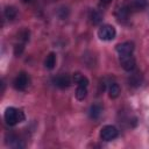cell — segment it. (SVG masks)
Masks as SVG:
<instances>
[{"mask_svg":"<svg viewBox=\"0 0 149 149\" xmlns=\"http://www.w3.org/2000/svg\"><path fill=\"white\" fill-rule=\"evenodd\" d=\"M101 112H102V107L99 104H94L90 107V116L92 119H98L101 115Z\"/></svg>","mask_w":149,"mask_h":149,"instance_id":"7c38bea8","label":"cell"},{"mask_svg":"<svg viewBox=\"0 0 149 149\" xmlns=\"http://www.w3.org/2000/svg\"><path fill=\"white\" fill-rule=\"evenodd\" d=\"M23 2H30V1H33V0H22Z\"/></svg>","mask_w":149,"mask_h":149,"instance_id":"d6986e66","label":"cell"},{"mask_svg":"<svg viewBox=\"0 0 149 149\" xmlns=\"http://www.w3.org/2000/svg\"><path fill=\"white\" fill-rule=\"evenodd\" d=\"M130 8L136 10H142L147 7V0H132V3L129 5Z\"/></svg>","mask_w":149,"mask_h":149,"instance_id":"5bb4252c","label":"cell"},{"mask_svg":"<svg viewBox=\"0 0 149 149\" xmlns=\"http://www.w3.org/2000/svg\"><path fill=\"white\" fill-rule=\"evenodd\" d=\"M101 20H102V14H101L99 10L92 9V10L90 12V21H91V23H93V24H99V23L101 22Z\"/></svg>","mask_w":149,"mask_h":149,"instance_id":"30bf717a","label":"cell"},{"mask_svg":"<svg viewBox=\"0 0 149 149\" xmlns=\"http://www.w3.org/2000/svg\"><path fill=\"white\" fill-rule=\"evenodd\" d=\"M28 84H29V77H28V74L24 73V72H20V73L16 76V78L14 79V81H13L14 87H15L16 90H19V91L26 90L27 86H28Z\"/></svg>","mask_w":149,"mask_h":149,"instance_id":"277c9868","label":"cell"},{"mask_svg":"<svg viewBox=\"0 0 149 149\" xmlns=\"http://www.w3.org/2000/svg\"><path fill=\"white\" fill-rule=\"evenodd\" d=\"M5 121L7 125L9 126H14L19 122H21L23 119H24V115L22 113V111L17 109V108H14V107H8L5 112Z\"/></svg>","mask_w":149,"mask_h":149,"instance_id":"6da1fadb","label":"cell"},{"mask_svg":"<svg viewBox=\"0 0 149 149\" xmlns=\"http://www.w3.org/2000/svg\"><path fill=\"white\" fill-rule=\"evenodd\" d=\"M73 81H74L78 86H86V87H87V85H88V79H87L84 74H81V73H79V72H76V73L73 74Z\"/></svg>","mask_w":149,"mask_h":149,"instance_id":"9c48e42d","label":"cell"},{"mask_svg":"<svg viewBox=\"0 0 149 149\" xmlns=\"http://www.w3.org/2000/svg\"><path fill=\"white\" fill-rule=\"evenodd\" d=\"M118 135H119L118 128L114 127V126H112V125H107V126L102 127L101 130H100V137H101V140H104L106 142L116 139Z\"/></svg>","mask_w":149,"mask_h":149,"instance_id":"3957f363","label":"cell"},{"mask_svg":"<svg viewBox=\"0 0 149 149\" xmlns=\"http://www.w3.org/2000/svg\"><path fill=\"white\" fill-rule=\"evenodd\" d=\"M116 51L119 52V55H129L134 51V43L133 42H123L116 45Z\"/></svg>","mask_w":149,"mask_h":149,"instance_id":"52a82bcc","label":"cell"},{"mask_svg":"<svg viewBox=\"0 0 149 149\" xmlns=\"http://www.w3.org/2000/svg\"><path fill=\"white\" fill-rule=\"evenodd\" d=\"M128 81H129V85H132L134 87H139L142 84V74L140 72H135L129 77Z\"/></svg>","mask_w":149,"mask_h":149,"instance_id":"ba28073f","label":"cell"},{"mask_svg":"<svg viewBox=\"0 0 149 149\" xmlns=\"http://www.w3.org/2000/svg\"><path fill=\"white\" fill-rule=\"evenodd\" d=\"M54 84L59 88H68L71 85V78L68 74H59L54 78Z\"/></svg>","mask_w":149,"mask_h":149,"instance_id":"8992f818","label":"cell"},{"mask_svg":"<svg viewBox=\"0 0 149 149\" xmlns=\"http://www.w3.org/2000/svg\"><path fill=\"white\" fill-rule=\"evenodd\" d=\"M120 64H121L123 70L133 71L135 69L136 62H135V58L132 56V54H129V55H120Z\"/></svg>","mask_w":149,"mask_h":149,"instance_id":"5b68a950","label":"cell"},{"mask_svg":"<svg viewBox=\"0 0 149 149\" xmlns=\"http://www.w3.org/2000/svg\"><path fill=\"white\" fill-rule=\"evenodd\" d=\"M111 1L112 0H100V5L101 6H107V5H109Z\"/></svg>","mask_w":149,"mask_h":149,"instance_id":"ac0fdd59","label":"cell"},{"mask_svg":"<svg viewBox=\"0 0 149 149\" xmlns=\"http://www.w3.org/2000/svg\"><path fill=\"white\" fill-rule=\"evenodd\" d=\"M5 16L8 19V20H13L15 16H16V9L13 7V6H8L5 8Z\"/></svg>","mask_w":149,"mask_h":149,"instance_id":"2e32d148","label":"cell"},{"mask_svg":"<svg viewBox=\"0 0 149 149\" xmlns=\"http://www.w3.org/2000/svg\"><path fill=\"white\" fill-rule=\"evenodd\" d=\"M44 65H45V68L49 69V70H51V69L55 68V65H56V55H55L54 52H50V54L47 56V58H45V61H44Z\"/></svg>","mask_w":149,"mask_h":149,"instance_id":"4fadbf2b","label":"cell"},{"mask_svg":"<svg viewBox=\"0 0 149 149\" xmlns=\"http://www.w3.org/2000/svg\"><path fill=\"white\" fill-rule=\"evenodd\" d=\"M119 94H120V86H119V84L112 83L109 85V87H108V95H109V98L115 99V98L119 97Z\"/></svg>","mask_w":149,"mask_h":149,"instance_id":"8fae6325","label":"cell"},{"mask_svg":"<svg viewBox=\"0 0 149 149\" xmlns=\"http://www.w3.org/2000/svg\"><path fill=\"white\" fill-rule=\"evenodd\" d=\"M87 95V87L86 86H78L76 90V98L78 100H84Z\"/></svg>","mask_w":149,"mask_h":149,"instance_id":"9a60e30c","label":"cell"},{"mask_svg":"<svg viewBox=\"0 0 149 149\" xmlns=\"http://www.w3.org/2000/svg\"><path fill=\"white\" fill-rule=\"evenodd\" d=\"M22 51H23V44H16V45H15V50H14L15 55H16V56H17V55H21Z\"/></svg>","mask_w":149,"mask_h":149,"instance_id":"e0dca14e","label":"cell"},{"mask_svg":"<svg viewBox=\"0 0 149 149\" xmlns=\"http://www.w3.org/2000/svg\"><path fill=\"white\" fill-rule=\"evenodd\" d=\"M115 35L116 30L111 24H102L98 30V36L102 41H112L113 38H115Z\"/></svg>","mask_w":149,"mask_h":149,"instance_id":"7a4b0ae2","label":"cell"}]
</instances>
